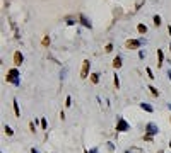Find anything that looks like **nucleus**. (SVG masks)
Returning <instances> with one entry per match:
<instances>
[{
	"instance_id": "f257e3e1",
	"label": "nucleus",
	"mask_w": 171,
	"mask_h": 153,
	"mask_svg": "<svg viewBox=\"0 0 171 153\" xmlns=\"http://www.w3.org/2000/svg\"><path fill=\"white\" fill-rule=\"evenodd\" d=\"M89 66H91L89 60H84V61H82V70H81V77H82V78H87V73H89Z\"/></svg>"
},
{
	"instance_id": "f03ea898",
	"label": "nucleus",
	"mask_w": 171,
	"mask_h": 153,
	"mask_svg": "<svg viewBox=\"0 0 171 153\" xmlns=\"http://www.w3.org/2000/svg\"><path fill=\"white\" fill-rule=\"evenodd\" d=\"M128 129V123L125 119H118V124H116V131H127Z\"/></svg>"
},
{
	"instance_id": "7ed1b4c3",
	"label": "nucleus",
	"mask_w": 171,
	"mask_h": 153,
	"mask_svg": "<svg viewBox=\"0 0 171 153\" xmlns=\"http://www.w3.org/2000/svg\"><path fill=\"white\" fill-rule=\"evenodd\" d=\"M158 131H159V128H158L154 123H149V124H147V135H149V136H151V135H156Z\"/></svg>"
},
{
	"instance_id": "20e7f679",
	"label": "nucleus",
	"mask_w": 171,
	"mask_h": 153,
	"mask_svg": "<svg viewBox=\"0 0 171 153\" xmlns=\"http://www.w3.org/2000/svg\"><path fill=\"white\" fill-rule=\"evenodd\" d=\"M139 46H140V41H137V39H128V41H127V48L137 49Z\"/></svg>"
},
{
	"instance_id": "39448f33",
	"label": "nucleus",
	"mask_w": 171,
	"mask_h": 153,
	"mask_svg": "<svg viewBox=\"0 0 171 153\" xmlns=\"http://www.w3.org/2000/svg\"><path fill=\"white\" fill-rule=\"evenodd\" d=\"M22 60H24V58H22L21 51H15V53H14V65H15V66H19V65L22 63Z\"/></svg>"
},
{
	"instance_id": "423d86ee",
	"label": "nucleus",
	"mask_w": 171,
	"mask_h": 153,
	"mask_svg": "<svg viewBox=\"0 0 171 153\" xmlns=\"http://www.w3.org/2000/svg\"><path fill=\"white\" fill-rule=\"evenodd\" d=\"M113 66H115V68H120V66H122V58H120V56H116V58L113 60Z\"/></svg>"
},
{
	"instance_id": "0eeeda50",
	"label": "nucleus",
	"mask_w": 171,
	"mask_h": 153,
	"mask_svg": "<svg viewBox=\"0 0 171 153\" xmlns=\"http://www.w3.org/2000/svg\"><path fill=\"white\" fill-rule=\"evenodd\" d=\"M137 31H139L140 34H146V32H147V27H146L144 24H139V26H137Z\"/></svg>"
},
{
	"instance_id": "6e6552de",
	"label": "nucleus",
	"mask_w": 171,
	"mask_h": 153,
	"mask_svg": "<svg viewBox=\"0 0 171 153\" xmlns=\"http://www.w3.org/2000/svg\"><path fill=\"white\" fill-rule=\"evenodd\" d=\"M163 58H164V56H163V51L158 49V65H163Z\"/></svg>"
},
{
	"instance_id": "1a4fd4ad",
	"label": "nucleus",
	"mask_w": 171,
	"mask_h": 153,
	"mask_svg": "<svg viewBox=\"0 0 171 153\" xmlns=\"http://www.w3.org/2000/svg\"><path fill=\"white\" fill-rule=\"evenodd\" d=\"M91 82H92V83H98V82H99V75H98V73H92V75H91Z\"/></svg>"
},
{
	"instance_id": "9d476101",
	"label": "nucleus",
	"mask_w": 171,
	"mask_h": 153,
	"mask_svg": "<svg viewBox=\"0 0 171 153\" xmlns=\"http://www.w3.org/2000/svg\"><path fill=\"white\" fill-rule=\"evenodd\" d=\"M140 107H142L144 111H147V112H152V107H151L149 104H140Z\"/></svg>"
},
{
	"instance_id": "9b49d317",
	"label": "nucleus",
	"mask_w": 171,
	"mask_h": 153,
	"mask_svg": "<svg viewBox=\"0 0 171 153\" xmlns=\"http://www.w3.org/2000/svg\"><path fill=\"white\" fill-rule=\"evenodd\" d=\"M81 20H82V24H84L86 27H91V22H87V19H86L84 15H81Z\"/></svg>"
},
{
	"instance_id": "f8f14e48",
	"label": "nucleus",
	"mask_w": 171,
	"mask_h": 153,
	"mask_svg": "<svg viewBox=\"0 0 171 153\" xmlns=\"http://www.w3.org/2000/svg\"><path fill=\"white\" fill-rule=\"evenodd\" d=\"M14 112H15L17 116L21 114V111H19V106H17V102H15V100H14Z\"/></svg>"
},
{
	"instance_id": "ddd939ff",
	"label": "nucleus",
	"mask_w": 171,
	"mask_h": 153,
	"mask_svg": "<svg viewBox=\"0 0 171 153\" xmlns=\"http://www.w3.org/2000/svg\"><path fill=\"white\" fill-rule=\"evenodd\" d=\"M3 131H5V133H7L9 136H12V135H14V131H12V129H10L9 126H5V128H3Z\"/></svg>"
},
{
	"instance_id": "4468645a",
	"label": "nucleus",
	"mask_w": 171,
	"mask_h": 153,
	"mask_svg": "<svg viewBox=\"0 0 171 153\" xmlns=\"http://www.w3.org/2000/svg\"><path fill=\"white\" fill-rule=\"evenodd\" d=\"M154 24H156V26H159V24H161V17H159V15H156V17H154Z\"/></svg>"
},
{
	"instance_id": "2eb2a0df",
	"label": "nucleus",
	"mask_w": 171,
	"mask_h": 153,
	"mask_svg": "<svg viewBox=\"0 0 171 153\" xmlns=\"http://www.w3.org/2000/svg\"><path fill=\"white\" fill-rule=\"evenodd\" d=\"M46 126H48V123H46V119H41V128H43V129H46Z\"/></svg>"
},
{
	"instance_id": "dca6fc26",
	"label": "nucleus",
	"mask_w": 171,
	"mask_h": 153,
	"mask_svg": "<svg viewBox=\"0 0 171 153\" xmlns=\"http://www.w3.org/2000/svg\"><path fill=\"white\" fill-rule=\"evenodd\" d=\"M149 90H151V94H152V95H158V90H156L154 87H149Z\"/></svg>"
},
{
	"instance_id": "f3484780",
	"label": "nucleus",
	"mask_w": 171,
	"mask_h": 153,
	"mask_svg": "<svg viewBox=\"0 0 171 153\" xmlns=\"http://www.w3.org/2000/svg\"><path fill=\"white\" fill-rule=\"evenodd\" d=\"M115 87H116V89L120 87V80H118V77H115Z\"/></svg>"
},
{
	"instance_id": "a211bd4d",
	"label": "nucleus",
	"mask_w": 171,
	"mask_h": 153,
	"mask_svg": "<svg viewBox=\"0 0 171 153\" xmlns=\"http://www.w3.org/2000/svg\"><path fill=\"white\" fill-rule=\"evenodd\" d=\"M147 75H149V78H154V77H152V72H151V68H147Z\"/></svg>"
},
{
	"instance_id": "6ab92c4d",
	"label": "nucleus",
	"mask_w": 171,
	"mask_h": 153,
	"mask_svg": "<svg viewBox=\"0 0 171 153\" xmlns=\"http://www.w3.org/2000/svg\"><path fill=\"white\" fill-rule=\"evenodd\" d=\"M168 31H170V34H171V26H170V27H168Z\"/></svg>"
},
{
	"instance_id": "aec40b11",
	"label": "nucleus",
	"mask_w": 171,
	"mask_h": 153,
	"mask_svg": "<svg viewBox=\"0 0 171 153\" xmlns=\"http://www.w3.org/2000/svg\"><path fill=\"white\" fill-rule=\"evenodd\" d=\"M158 153H164V152H163V150H159V152H158Z\"/></svg>"
},
{
	"instance_id": "412c9836",
	"label": "nucleus",
	"mask_w": 171,
	"mask_h": 153,
	"mask_svg": "<svg viewBox=\"0 0 171 153\" xmlns=\"http://www.w3.org/2000/svg\"><path fill=\"white\" fill-rule=\"evenodd\" d=\"M31 153H38V152H36V150H33V152H31Z\"/></svg>"
},
{
	"instance_id": "4be33fe9",
	"label": "nucleus",
	"mask_w": 171,
	"mask_h": 153,
	"mask_svg": "<svg viewBox=\"0 0 171 153\" xmlns=\"http://www.w3.org/2000/svg\"><path fill=\"white\" fill-rule=\"evenodd\" d=\"M170 146H171V143H170Z\"/></svg>"
}]
</instances>
